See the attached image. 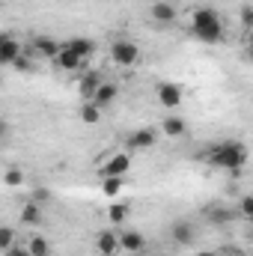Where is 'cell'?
Wrapping results in <instances>:
<instances>
[{
  "instance_id": "6da1fadb",
  "label": "cell",
  "mask_w": 253,
  "mask_h": 256,
  "mask_svg": "<svg viewBox=\"0 0 253 256\" xmlns=\"http://www.w3.org/2000/svg\"><path fill=\"white\" fill-rule=\"evenodd\" d=\"M244 161H248V146L238 143V140H224V143H214L208 149V164L218 167V170H226L236 179H238Z\"/></svg>"
},
{
  "instance_id": "7a4b0ae2",
  "label": "cell",
  "mask_w": 253,
  "mask_h": 256,
  "mask_svg": "<svg viewBox=\"0 0 253 256\" xmlns=\"http://www.w3.org/2000/svg\"><path fill=\"white\" fill-rule=\"evenodd\" d=\"M190 33H194L200 42H208V45L220 42V39H224V21H220L218 9H212V6L194 9V12H190Z\"/></svg>"
},
{
  "instance_id": "3957f363",
  "label": "cell",
  "mask_w": 253,
  "mask_h": 256,
  "mask_svg": "<svg viewBox=\"0 0 253 256\" xmlns=\"http://www.w3.org/2000/svg\"><path fill=\"white\" fill-rule=\"evenodd\" d=\"M110 60L116 66H134L140 60V48L131 39H116L114 48H110Z\"/></svg>"
},
{
  "instance_id": "277c9868",
  "label": "cell",
  "mask_w": 253,
  "mask_h": 256,
  "mask_svg": "<svg viewBox=\"0 0 253 256\" xmlns=\"http://www.w3.org/2000/svg\"><path fill=\"white\" fill-rule=\"evenodd\" d=\"M21 57H24V45H21L15 36L6 33V36L0 39V63L3 66H15Z\"/></svg>"
},
{
  "instance_id": "5b68a950",
  "label": "cell",
  "mask_w": 253,
  "mask_h": 256,
  "mask_svg": "<svg viewBox=\"0 0 253 256\" xmlns=\"http://www.w3.org/2000/svg\"><path fill=\"white\" fill-rule=\"evenodd\" d=\"M202 214H206V220H212V224H232L236 218H242L238 214V208H230V206H224V202H214V206H206L202 208Z\"/></svg>"
},
{
  "instance_id": "8992f818",
  "label": "cell",
  "mask_w": 253,
  "mask_h": 256,
  "mask_svg": "<svg viewBox=\"0 0 253 256\" xmlns=\"http://www.w3.org/2000/svg\"><path fill=\"white\" fill-rule=\"evenodd\" d=\"M60 51H63V45H60L57 39H51V36H36V39H33V54H36V57L57 60Z\"/></svg>"
},
{
  "instance_id": "52a82bcc",
  "label": "cell",
  "mask_w": 253,
  "mask_h": 256,
  "mask_svg": "<svg viewBox=\"0 0 253 256\" xmlns=\"http://www.w3.org/2000/svg\"><path fill=\"white\" fill-rule=\"evenodd\" d=\"M158 102H161L167 110H176V108L182 104V90H179L173 80H164V84H158Z\"/></svg>"
},
{
  "instance_id": "ba28073f",
  "label": "cell",
  "mask_w": 253,
  "mask_h": 256,
  "mask_svg": "<svg viewBox=\"0 0 253 256\" xmlns=\"http://www.w3.org/2000/svg\"><path fill=\"white\" fill-rule=\"evenodd\" d=\"M128 167H131V155H128V152H114L110 161L102 167V179H104V176H126Z\"/></svg>"
},
{
  "instance_id": "9c48e42d",
  "label": "cell",
  "mask_w": 253,
  "mask_h": 256,
  "mask_svg": "<svg viewBox=\"0 0 253 256\" xmlns=\"http://www.w3.org/2000/svg\"><path fill=\"white\" fill-rule=\"evenodd\" d=\"M152 146H155V131L152 128H137L128 137V152H143V149H152Z\"/></svg>"
},
{
  "instance_id": "30bf717a",
  "label": "cell",
  "mask_w": 253,
  "mask_h": 256,
  "mask_svg": "<svg viewBox=\"0 0 253 256\" xmlns=\"http://www.w3.org/2000/svg\"><path fill=\"white\" fill-rule=\"evenodd\" d=\"M96 250H98L102 256L120 254V250H122V248H120V236H116V232H110V230L98 232V236H96Z\"/></svg>"
},
{
  "instance_id": "8fae6325",
  "label": "cell",
  "mask_w": 253,
  "mask_h": 256,
  "mask_svg": "<svg viewBox=\"0 0 253 256\" xmlns=\"http://www.w3.org/2000/svg\"><path fill=\"white\" fill-rule=\"evenodd\" d=\"M170 236H173V242H176V244H182V248H190V244H194V238H196V232H194V226H190L188 220H173Z\"/></svg>"
},
{
  "instance_id": "7c38bea8",
  "label": "cell",
  "mask_w": 253,
  "mask_h": 256,
  "mask_svg": "<svg viewBox=\"0 0 253 256\" xmlns=\"http://www.w3.org/2000/svg\"><path fill=\"white\" fill-rule=\"evenodd\" d=\"M120 248L126 254H140V250H146V238L140 232H134V230H122L120 232Z\"/></svg>"
},
{
  "instance_id": "4fadbf2b",
  "label": "cell",
  "mask_w": 253,
  "mask_h": 256,
  "mask_svg": "<svg viewBox=\"0 0 253 256\" xmlns=\"http://www.w3.org/2000/svg\"><path fill=\"white\" fill-rule=\"evenodd\" d=\"M104 84V78H102V72H86L84 74V80H80V96H84V102H92V96L98 92V86Z\"/></svg>"
},
{
  "instance_id": "5bb4252c",
  "label": "cell",
  "mask_w": 253,
  "mask_h": 256,
  "mask_svg": "<svg viewBox=\"0 0 253 256\" xmlns=\"http://www.w3.org/2000/svg\"><path fill=\"white\" fill-rule=\"evenodd\" d=\"M149 15H152V18H155L158 24H170V21L176 18V6H173L170 0H158V3H152Z\"/></svg>"
},
{
  "instance_id": "9a60e30c",
  "label": "cell",
  "mask_w": 253,
  "mask_h": 256,
  "mask_svg": "<svg viewBox=\"0 0 253 256\" xmlns=\"http://www.w3.org/2000/svg\"><path fill=\"white\" fill-rule=\"evenodd\" d=\"M116 96H120V86H116V84H108V80H104V84L98 86V92L92 96V102H96V104H98V108L104 110V108H110V104H114V98H116Z\"/></svg>"
},
{
  "instance_id": "2e32d148",
  "label": "cell",
  "mask_w": 253,
  "mask_h": 256,
  "mask_svg": "<svg viewBox=\"0 0 253 256\" xmlns=\"http://www.w3.org/2000/svg\"><path fill=\"white\" fill-rule=\"evenodd\" d=\"M66 48H68L72 54H78L80 60H86V57H92V54H96V45H92L90 39H68V42H66Z\"/></svg>"
},
{
  "instance_id": "e0dca14e",
  "label": "cell",
  "mask_w": 253,
  "mask_h": 256,
  "mask_svg": "<svg viewBox=\"0 0 253 256\" xmlns=\"http://www.w3.org/2000/svg\"><path fill=\"white\" fill-rule=\"evenodd\" d=\"M39 220H42V208H39V202H36V200H27V202H24V208H21V224L36 226Z\"/></svg>"
},
{
  "instance_id": "ac0fdd59",
  "label": "cell",
  "mask_w": 253,
  "mask_h": 256,
  "mask_svg": "<svg viewBox=\"0 0 253 256\" xmlns=\"http://www.w3.org/2000/svg\"><path fill=\"white\" fill-rule=\"evenodd\" d=\"M185 120L182 116H164V122H161V131L167 134V137H182L185 134Z\"/></svg>"
},
{
  "instance_id": "d6986e66",
  "label": "cell",
  "mask_w": 253,
  "mask_h": 256,
  "mask_svg": "<svg viewBox=\"0 0 253 256\" xmlns=\"http://www.w3.org/2000/svg\"><path fill=\"white\" fill-rule=\"evenodd\" d=\"M122 185H126V176H104V179H102L104 196H120V194H122Z\"/></svg>"
},
{
  "instance_id": "ffe728a7",
  "label": "cell",
  "mask_w": 253,
  "mask_h": 256,
  "mask_svg": "<svg viewBox=\"0 0 253 256\" xmlns=\"http://www.w3.org/2000/svg\"><path fill=\"white\" fill-rule=\"evenodd\" d=\"M54 63L60 66L63 72H74V68H78V66L84 63V60H80L78 54H72V51H68V48H66V45H63V51H60V57H57Z\"/></svg>"
},
{
  "instance_id": "44dd1931",
  "label": "cell",
  "mask_w": 253,
  "mask_h": 256,
  "mask_svg": "<svg viewBox=\"0 0 253 256\" xmlns=\"http://www.w3.org/2000/svg\"><path fill=\"white\" fill-rule=\"evenodd\" d=\"M80 120H84L86 126H96V122L102 120V108H98L96 102H84V104H80Z\"/></svg>"
},
{
  "instance_id": "7402d4cb",
  "label": "cell",
  "mask_w": 253,
  "mask_h": 256,
  "mask_svg": "<svg viewBox=\"0 0 253 256\" xmlns=\"http://www.w3.org/2000/svg\"><path fill=\"white\" fill-rule=\"evenodd\" d=\"M27 250L33 256H51V244H48V238H30Z\"/></svg>"
},
{
  "instance_id": "603a6c76",
  "label": "cell",
  "mask_w": 253,
  "mask_h": 256,
  "mask_svg": "<svg viewBox=\"0 0 253 256\" xmlns=\"http://www.w3.org/2000/svg\"><path fill=\"white\" fill-rule=\"evenodd\" d=\"M108 218H110V224H126L128 206H126V202H114V206L108 208Z\"/></svg>"
},
{
  "instance_id": "cb8c5ba5",
  "label": "cell",
  "mask_w": 253,
  "mask_h": 256,
  "mask_svg": "<svg viewBox=\"0 0 253 256\" xmlns=\"http://www.w3.org/2000/svg\"><path fill=\"white\" fill-rule=\"evenodd\" d=\"M238 214L242 218H248V220H253V194H244V196H238Z\"/></svg>"
},
{
  "instance_id": "d4e9b609",
  "label": "cell",
  "mask_w": 253,
  "mask_h": 256,
  "mask_svg": "<svg viewBox=\"0 0 253 256\" xmlns=\"http://www.w3.org/2000/svg\"><path fill=\"white\" fill-rule=\"evenodd\" d=\"M15 248V232H12V226H3L0 230V250L6 254V250H12Z\"/></svg>"
},
{
  "instance_id": "484cf974",
  "label": "cell",
  "mask_w": 253,
  "mask_h": 256,
  "mask_svg": "<svg viewBox=\"0 0 253 256\" xmlns=\"http://www.w3.org/2000/svg\"><path fill=\"white\" fill-rule=\"evenodd\" d=\"M21 182H24L21 170H18V167H9V170H6V185H12V188H15V185H21Z\"/></svg>"
},
{
  "instance_id": "4316f807",
  "label": "cell",
  "mask_w": 253,
  "mask_h": 256,
  "mask_svg": "<svg viewBox=\"0 0 253 256\" xmlns=\"http://www.w3.org/2000/svg\"><path fill=\"white\" fill-rule=\"evenodd\" d=\"M3 256H33V254L27 250V244H21V248H12V250H6Z\"/></svg>"
},
{
  "instance_id": "83f0119b",
  "label": "cell",
  "mask_w": 253,
  "mask_h": 256,
  "mask_svg": "<svg viewBox=\"0 0 253 256\" xmlns=\"http://www.w3.org/2000/svg\"><path fill=\"white\" fill-rule=\"evenodd\" d=\"M242 21H244V24H248V27L253 30V9H250V6H248V9L242 12Z\"/></svg>"
},
{
  "instance_id": "f1b7e54d",
  "label": "cell",
  "mask_w": 253,
  "mask_h": 256,
  "mask_svg": "<svg viewBox=\"0 0 253 256\" xmlns=\"http://www.w3.org/2000/svg\"><path fill=\"white\" fill-rule=\"evenodd\" d=\"M196 256H218V254H214V250H200Z\"/></svg>"
},
{
  "instance_id": "f546056e",
  "label": "cell",
  "mask_w": 253,
  "mask_h": 256,
  "mask_svg": "<svg viewBox=\"0 0 253 256\" xmlns=\"http://www.w3.org/2000/svg\"><path fill=\"white\" fill-rule=\"evenodd\" d=\"M250 57H253V42H250Z\"/></svg>"
},
{
  "instance_id": "4dcf8cb0",
  "label": "cell",
  "mask_w": 253,
  "mask_h": 256,
  "mask_svg": "<svg viewBox=\"0 0 253 256\" xmlns=\"http://www.w3.org/2000/svg\"><path fill=\"white\" fill-rule=\"evenodd\" d=\"M250 42H253V30H250Z\"/></svg>"
}]
</instances>
